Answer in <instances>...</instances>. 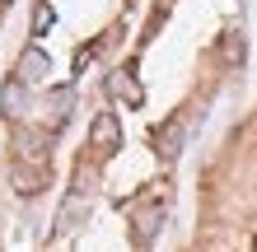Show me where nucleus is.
<instances>
[{
  "mask_svg": "<svg viewBox=\"0 0 257 252\" xmlns=\"http://www.w3.org/2000/svg\"><path fill=\"white\" fill-rule=\"evenodd\" d=\"M47 145H52V131L42 126H14V164H33L42 168V159H47Z\"/></svg>",
  "mask_w": 257,
  "mask_h": 252,
  "instance_id": "obj_1",
  "label": "nucleus"
},
{
  "mask_svg": "<svg viewBox=\"0 0 257 252\" xmlns=\"http://www.w3.org/2000/svg\"><path fill=\"white\" fill-rule=\"evenodd\" d=\"M89 145H94L98 154L122 150V122H117V112H98L94 122H89Z\"/></svg>",
  "mask_w": 257,
  "mask_h": 252,
  "instance_id": "obj_2",
  "label": "nucleus"
},
{
  "mask_svg": "<svg viewBox=\"0 0 257 252\" xmlns=\"http://www.w3.org/2000/svg\"><path fill=\"white\" fill-rule=\"evenodd\" d=\"M52 75V56L38 47V42H28V47L19 52V66H14V80H24V84H42Z\"/></svg>",
  "mask_w": 257,
  "mask_h": 252,
  "instance_id": "obj_3",
  "label": "nucleus"
},
{
  "mask_svg": "<svg viewBox=\"0 0 257 252\" xmlns=\"http://www.w3.org/2000/svg\"><path fill=\"white\" fill-rule=\"evenodd\" d=\"M0 108H5L10 122H19V117L28 112V84L24 80H5V89H0Z\"/></svg>",
  "mask_w": 257,
  "mask_h": 252,
  "instance_id": "obj_4",
  "label": "nucleus"
},
{
  "mask_svg": "<svg viewBox=\"0 0 257 252\" xmlns=\"http://www.w3.org/2000/svg\"><path fill=\"white\" fill-rule=\"evenodd\" d=\"M10 182H14V191L33 196V191H42V187H47V168H33V164H14V168H10Z\"/></svg>",
  "mask_w": 257,
  "mask_h": 252,
  "instance_id": "obj_5",
  "label": "nucleus"
},
{
  "mask_svg": "<svg viewBox=\"0 0 257 252\" xmlns=\"http://www.w3.org/2000/svg\"><path fill=\"white\" fill-rule=\"evenodd\" d=\"M159 219H164V205L159 201H145L141 210H136V238L150 243V238H155V229H159Z\"/></svg>",
  "mask_w": 257,
  "mask_h": 252,
  "instance_id": "obj_6",
  "label": "nucleus"
},
{
  "mask_svg": "<svg viewBox=\"0 0 257 252\" xmlns=\"http://www.w3.org/2000/svg\"><path fill=\"white\" fill-rule=\"evenodd\" d=\"M183 136H187V122H169L155 136V145H159V159H173L178 150H183Z\"/></svg>",
  "mask_w": 257,
  "mask_h": 252,
  "instance_id": "obj_7",
  "label": "nucleus"
},
{
  "mask_svg": "<svg viewBox=\"0 0 257 252\" xmlns=\"http://www.w3.org/2000/svg\"><path fill=\"white\" fill-rule=\"evenodd\" d=\"M108 94H112V98H126V103H141V98H145L141 84H136L126 70H112V75H108Z\"/></svg>",
  "mask_w": 257,
  "mask_h": 252,
  "instance_id": "obj_8",
  "label": "nucleus"
},
{
  "mask_svg": "<svg viewBox=\"0 0 257 252\" xmlns=\"http://www.w3.org/2000/svg\"><path fill=\"white\" fill-rule=\"evenodd\" d=\"M70 108H75V94H70V89H61V94L52 98V126H66Z\"/></svg>",
  "mask_w": 257,
  "mask_h": 252,
  "instance_id": "obj_9",
  "label": "nucleus"
},
{
  "mask_svg": "<svg viewBox=\"0 0 257 252\" xmlns=\"http://www.w3.org/2000/svg\"><path fill=\"white\" fill-rule=\"evenodd\" d=\"M52 19H56V10L47 5V0H42V5L33 10V38H42V33H47V28H52Z\"/></svg>",
  "mask_w": 257,
  "mask_h": 252,
  "instance_id": "obj_10",
  "label": "nucleus"
},
{
  "mask_svg": "<svg viewBox=\"0 0 257 252\" xmlns=\"http://www.w3.org/2000/svg\"><path fill=\"white\" fill-rule=\"evenodd\" d=\"M224 61H243V38H238V33L224 38Z\"/></svg>",
  "mask_w": 257,
  "mask_h": 252,
  "instance_id": "obj_11",
  "label": "nucleus"
},
{
  "mask_svg": "<svg viewBox=\"0 0 257 252\" xmlns=\"http://www.w3.org/2000/svg\"><path fill=\"white\" fill-rule=\"evenodd\" d=\"M0 5H10V0H0Z\"/></svg>",
  "mask_w": 257,
  "mask_h": 252,
  "instance_id": "obj_12",
  "label": "nucleus"
}]
</instances>
